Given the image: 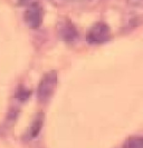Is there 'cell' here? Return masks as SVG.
I'll return each instance as SVG.
<instances>
[{
    "mask_svg": "<svg viewBox=\"0 0 143 148\" xmlns=\"http://www.w3.org/2000/svg\"><path fill=\"white\" fill-rule=\"evenodd\" d=\"M123 148H143L142 136H132L123 144Z\"/></svg>",
    "mask_w": 143,
    "mask_h": 148,
    "instance_id": "6",
    "label": "cell"
},
{
    "mask_svg": "<svg viewBox=\"0 0 143 148\" xmlns=\"http://www.w3.org/2000/svg\"><path fill=\"white\" fill-rule=\"evenodd\" d=\"M58 36L63 41L67 44H73L78 39L79 34L75 25L68 18H64L58 23Z\"/></svg>",
    "mask_w": 143,
    "mask_h": 148,
    "instance_id": "4",
    "label": "cell"
},
{
    "mask_svg": "<svg viewBox=\"0 0 143 148\" xmlns=\"http://www.w3.org/2000/svg\"><path fill=\"white\" fill-rule=\"evenodd\" d=\"M111 39V30L105 22L97 21L90 26L86 32V41L88 45L96 46L107 42Z\"/></svg>",
    "mask_w": 143,
    "mask_h": 148,
    "instance_id": "2",
    "label": "cell"
},
{
    "mask_svg": "<svg viewBox=\"0 0 143 148\" xmlns=\"http://www.w3.org/2000/svg\"><path fill=\"white\" fill-rule=\"evenodd\" d=\"M30 90H28L25 87H19L16 91V98L19 100V101H26L28 98L30 97Z\"/></svg>",
    "mask_w": 143,
    "mask_h": 148,
    "instance_id": "7",
    "label": "cell"
},
{
    "mask_svg": "<svg viewBox=\"0 0 143 148\" xmlns=\"http://www.w3.org/2000/svg\"><path fill=\"white\" fill-rule=\"evenodd\" d=\"M43 125H44V116H43V114H38L37 116L35 117V119L32 120V123L30 124L28 132L26 133L27 139L28 140L35 139L38 135H39V133L41 132Z\"/></svg>",
    "mask_w": 143,
    "mask_h": 148,
    "instance_id": "5",
    "label": "cell"
},
{
    "mask_svg": "<svg viewBox=\"0 0 143 148\" xmlns=\"http://www.w3.org/2000/svg\"><path fill=\"white\" fill-rule=\"evenodd\" d=\"M27 0H19V3H25Z\"/></svg>",
    "mask_w": 143,
    "mask_h": 148,
    "instance_id": "9",
    "label": "cell"
},
{
    "mask_svg": "<svg viewBox=\"0 0 143 148\" xmlns=\"http://www.w3.org/2000/svg\"><path fill=\"white\" fill-rule=\"evenodd\" d=\"M128 5L133 7H141L143 6V0H128Z\"/></svg>",
    "mask_w": 143,
    "mask_h": 148,
    "instance_id": "8",
    "label": "cell"
},
{
    "mask_svg": "<svg viewBox=\"0 0 143 148\" xmlns=\"http://www.w3.org/2000/svg\"><path fill=\"white\" fill-rule=\"evenodd\" d=\"M79 1H90V0H79Z\"/></svg>",
    "mask_w": 143,
    "mask_h": 148,
    "instance_id": "10",
    "label": "cell"
},
{
    "mask_svg": "<svg viewBox=\"0 0 143 148\" xmlns=\"http://www.w3.org/2000/svg\"><path fill=\"white\" fill-rule=\"evenodd\" d=\"M57 73L50 70L43 76L37 87V98L39 103H47L52 97L57 87Z\"/></svg>",
    "mask_w": 143,
    "mask_h": 148,
    "instance_id": "1",
    "label": "cell"
},
{
    "mask_svg": "<svg viewBox=\"0 0 143 148\" xmlns=\"http://www.w3.org/2000/svg\"><path fill=\"white\" fill-rule=\"evenodd\" d=\"M43 17H44L43 7L37 1L30 3L25 10V15H23L25 22L30 29H38L43 23Z\"/></svg>",
    "mask_w": 143,
    "mask_h": 148,
    "instance_id": "3",
    "label": "cell"
}]
</instances>
